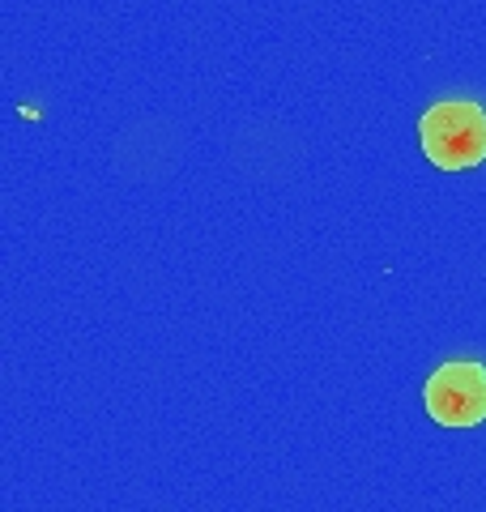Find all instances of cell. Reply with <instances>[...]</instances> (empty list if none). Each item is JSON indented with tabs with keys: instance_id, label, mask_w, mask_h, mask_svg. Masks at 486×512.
<instances>
[{
	"instance_id": "1",
	"label": "cell",
	"mask_w": 486,
	"mask_h": 512,
	"mask_svg": "<svg viewBox=\"0 0 486 512\" xmlns=\"http://www.w3.org/2000/svg\"><path fill=\"white\" fill-rule=\"evenodd\" d=\"M418 141L440 171H469L486 158V111L469 99L435 103L418 120Z\"/></svg>"
},
{
	"instance_id": "2",
	"label": "cell",
	"mask_w": 486,
	"mask_h": 512,
	"mask_svg": "<svg viewBox=\"0 0 486 512\" xmlns=\"http://www.w3.org/2000/svg\"><path fill=\"white\" fill-rule=\"evenodd\" d=\"M423 402L440 427H478L486 419V367L474 359H452L435 367L427 376Z\"/></svg>"
}]
</instances>
